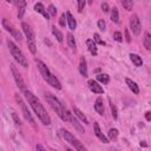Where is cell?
<instances>
[{
	"instance_id": "obj_1",
	"label": "cell",
	"mask_w": 151,
	"mask_h": 151,
	"mask_svg": "<svg viewBox=\"0 0 151 151\" xmlns=\"http://www.w3.org/2000/svg\"><path fill=\"white\" fill-rule=\"evenodd\" d=\"M24 95L28 102V104L31 105V107L33 109V111L36 112V114L38 116L39 120L44 124V125H50L51 124V118L48 116V113L46 112L45 107L43 106V104L38 100V98L32 93V92H29L27 91V90H25L24 91Z\"/></svg>"
},
{
	"instance_id": "obj_2",
	"label": "cell",
	"mask_w": 151,
	"mask_h": 151,
	"mask_svg": "<svg viewBox=\"0 0 151 151\" xmlns=\"http://www.w3.org/2000/svg\"><path fill=\"white\" fill-rule=\"evenodd\" d=\"M37 65H38L39 72H40V74L43 76V78H44L45 81H47L52 87H54V88H57V90L62 88V84H60V81L57 79L55 76H53V74L51 73V71L48 70V67L41 62V60H38Z\"/></svg>"
},
{
	"instance_id": "obj_3",
	"label": "cell",
	"mask_w": 151,
	"mask_h": 151,
	"mask_svg": "<svg viewBox=\"0 0 151 151\" xmlns=\"http://www.w3.org/2000/svg\"><path fill=\"white\" fill-rule=\"evenodd\" d=\"M45 99L47 100V103L50 104V106L52 107V110H53L60 118H62L63 120L67 122V118H66V116H65V106L57 99V97H54L52 93H46V95H45Z\"/></svg>"
},
{
	"instance_id": "obj_4",
	"label": "cell",
	"mask_w": 151,
	"mask_h": 151,
	"mask_svg": "<svg viewBox=\"0 0 151 151\" xmlns=\"http://www.w3.org/2000/svg\"><path fill=\"white\" fill-rule=\"evenodd\" d=\"M21 28L24 33L26 34V38H27V45H28V48L31 51L33 54L37 52V46H36V36H34V32L33 29L31 28L27 22H21Z\"/></svg>"
},
{
	"instance_id": "obj_5",
	"label": "cell",
	"mask_w": 151,
	"mask_h": 151,
	"mask_svg": "<svg viewBox=\"0 0 151 151\" xmlns=\"http://www.w3.org/2000/svg\"><path fill=\"white\" fill-rule=\"evenodd\" d=\"M7 45H8V48H10V51H11L12 57L15 59V62H17L19 65H21L22 67H27V66H28V65H27V60H26L24 53L20 51V48H19L13 41H11V40H7Z\"/></svg>"
},
{
	"instance_id": "obj_6",
	"label": "cell",
	"mask_w": 151,
	"mask_h": 151,
	"mask_svg": "<svg viewBox=\"0 0 151 151\" xmlns=\"http://www.w3.org/2000/svg\"><path fill=\"white\" fill-rule=\"evenodd\" d=\"M62 135H63V137L65 138V140H66L69 144H71L73 147H76V150H80V151H85V150H86L85 146H84L71 132L66 131L65 129H62Z\"/></svg>"
},
{
	"instance_id": "obj_7",
	"label": "cell",
	"mask_w": 151,
	"mask_h": 151,
	"mask_svg": "<svg viewBox=\"0 0 151 151\" xmlns=\"http://www.w3.org/2000/svg\"><path fill=\"white\" fill-rule=\"evenodd\" d=\"M14 98H15V100H17V103L20 105V107H21V111H22V114H24V117H25V119L27 120V122L29 123V124H32V125H34V119H33V117H32V114L29 113V111H28V109H27V106H26V104L22 102V99L20 98V96L18 95V93H15V96H14Z\"/></svg>"
},
{
	"instance_id": "obj_8",
	"label": "cell",
	"mask_w": 151,
	"mask_h": 151,
	"mask_svg": "<svg viewBox=\"0 0 151 151\" xmlns=\"http://www.w3.org/2000/svg\"><path fill=\"white\" fill-rule=\"evenodd\" d=\"M130 28L135 36H139L142 31V24L137 14H132V17L130 18Z\"/></svg>"
},
{
	"instance_id": "obj_9",
	"label": "cell",
	"mask_w": 151,
	"mask_h": 151,
	"mask_svg": "<svg viewBox=\"0 0 151 151\" xmlns=\"http://www.w3.org/2000/svg\"><path fill=\"white\" fill-rule=\"evenodd\" d=\"M66 116H67V122L71 123V125H72L78 132H80V133H84V132H85L83 125L78 122V119H76V117L73 116V113H71V112H69V111L66 110Z\"/></svg>"
},
{
	"instance_id": "obj_10",
	"label": "cell",
	"mask_w": 151,
	"mask_h": 151,
	"mask_svg": "<svg viewBox=\"0 0 151 151\" xmlns=\"http://www.w3.org/2000/svg\"><path fill=\"white\" fill-rule=\"evenodd\" d=\"M11 71H12V73H13V77H14V80H15V83H17V86H18L20 90H22V92H24L26 88H25V81H24L21 74L19 73V71L15 69L14 65H11Z\"/></svg>"
},
{
	"instance_id": "obj_11",
	"label": "cell",
	"mask_w": 151,
	"mask_h": 151,
	"mask_svg": "<svg viewBox=\"0 0 151 151\" xmlns=\"http://www.w3.org/2000/svg\"><path fill=\"white\" fill-rule=\"evenodd\" d=\"M87 84H88V87H90V90H91L92 92H95V93H104V88L97 81H95L93 79H90Z\"/></svg>"
},
{
	"instance_id": "obj_12",
	"label": "cell",
	"mask_w": 151,
	"mask_h": 151,
	"mask_svg": "<svg viewBox=\"0 0 151 151\" xmlns=\"http://www.w3.org/2000/svg\"><path fill=\"white\" fill-rule=\"evenodd\" d=\"M34 11L36 12H38V13H40V14H43L44 17H45V19H50V13H48V11H46L45 10V7H44V5L43 4H40V3H38V4H36L34 5Z\"/></svg>"
},
{
	"instance_id": "obj_13",
	"label": "cell",
	"mask_w": 151,
	"mask_h": 151,
	"mask_svg": "<svg viewBox=\"0 0 151 151\" xmlns=\"http://www.w3.org/2000/svg\"><path fill=\"white\" fill-rule=\"evenodd\" d=\"M93 130H95V133H96V136L103 142V143H109V139L103 135V132L100 131V128H99V125H98V123H95L93 124Z\"/></svg>"
},
{
	"instance_id": "obj_14",
	"label": "cell",
	"mask_w": 151,
	"mask_h": 151,
	"mask_svg": "<svg viewBox=\"0 0 151 151\" xmlns=\"http://www.w3.org/2000/svg\"><path fill=\"white\" fill-rule=\"evenodd\" d=\"M79 72L83 77H87V66H86V60L84 57H81L79 60Z\"/></svg>"
},
{
	"instance_id": "obj_15",
	"label": "cell",
	"mask_w": 151,
	"mask_h": 151,
	"mask_svg": "<svg viewBox=\"0 0 151 151\" xmlns=\"http://www.w3.org/2000/svg\"><path fill=\"white\" fill-rule=\"evenodd\" d=\"M86 45H87L88 51L91 52V54L97 55L98 51H97V45H96V41H95V40H92V39H87V40H86Z\"/></svg>"
},
{
	"instance_id": "obj_16",
	"label": "cell",
	"mask_w": 151,
	"mask_h": 151,
	"mask_svg": "<svg viewBox=\"0 0 151 151\" xmlns=\"http://www.w3.org/2000/svg\"><path fill=\"white\" fill-rule=\"evenodd\" d=\"M66 19H67V25H69V28L70 29H76L77 27V22H76V19L73 18V15L71 14V12H66Z\"/></svg>"
},
{
	"instance_id": "obj_17",
	"label": "cell",
	"mask_w": 151,
	"mask_h": 151,
	"mask_svg": "<svg viewBox=\"0 0 151 151\" xmlns=\"http://www.w3.org/2000/svg\"><path fill=\"white\" fill-rule=\"evenodd\" d=\"M95 110H96L100 116L104 114V103H103V99H102L100 97L97 98V100H96V103H95Z\"/></svg>"
},
{
	"instance_id": "obj_18",
	"label": "cell",
	"mask_w": 151,
	"mask_h": 151,
	"mask_svg": "<svg viewBox=\"0 0 151 151\" xmlns=\"http://www.w3.org/2000/svg\"><path fill=\"white\" fill-rule=\"evenodd\" d=\"M125 81H126V84H128L129 88L131 90V91H132L135 95H138V93H139V87H138V85H137L133 80H131V79L126 78V79H125Z\"/></svg>"
},
{
	"instance_id": "obj_19",
	"label": "cell",
	"mask_w": 151,
	"mask_h": 151,
	"mask_svg": "<svg viewBox=\"0 0 151 151\" xmlns=\"http://www.w3.org/2000/svg\"><path fill=\"white\" fill-rule=\"evenodd\" d=\"M143 45L147 51H151V34L149 32H144L143 38Z\"/></svg>"
},
{
	"instance_id": "obj_20",
	"label": "cell",
	"mask_w": 151,
	"mask_h": 151,
	"mask_svg": "<svg viewBox=\"0 0 151 151\" xmlns=\"http://www.w3.org/2000/svg\"><path fill=\"white\" fill-rule=\"evenodd\" d=\"M130 59H131V62L135 64V66H142L143 65V60H142V58L138 55V54H136V53H131L130 54Z\"/></svg>"
},
{
	"instance_id": "obj_21",
	"label": "cell",
	"mask_w": 151,
	"mask_h": 151,
	"mask_svg": "<svg viewBox=\"0 0 151 151\" xmlns=\"http://www.w3.org/2000/svg\"><path fill=\"white\" fill-rule=\"evenodd\" d=\"M3 26H4V28L6 29V31H7V32H10L11 34H12V33L15 31V29H17V28H15V27H14V26L8 21V20H7V19H3Z\"/></svg>"
},
{
	"instance_id": "obj_22",
	"label": "cell",
	"mask_w": 151,
	"mask_h": 151,
	"mask_svg": "<svg viewBox=\"0 0 151 151\" xmlns=\"http://www.w3.org/2000/svg\"><path fill=\"white\" fill-rule=\"evenodd\" d=\"M73 112H74V114H76V116H77V117H78V118H79V119L81 120L83 123L87 124V118L85 117V114H84V113H83V112H81V111H80V110H79L78 107L73 106Z\"/></svg>"
},
{
	"instance_id": "obj_23",
	"label": "cell",
	"mask_w": 151,
	"mask_h": 151,
	"mask_svg": "<svg viewBox=\"0 0 151 151\" xmlns=\"http://www.w3.org/2000/svg\"><path fill=\"white\" fill-rule=\"evenodd\" d=\"M67 44H69V46L71 47L72 51H76V48H77L76 40H74V37H73L72 33H67Z\"/></svg>"
},
{
	"instance_id": "obj_24",
	"label": "cell",
	"mask_w": 151,
	"mask_h": 151,
	"mask_svg": "<svg viewBox=\"0 0 151 151\" xmlns=\"http://www.w3.org/2000/svg\"><path fill=\"white\" fill-rule=\"evenodd\" d=\"M123 7L126 10V11H132V7H133V1L132 0H120Z\"/></svg>"
},
{
	"instance_id": "obj_25",
	"label": "cell",
	"mask_w": 151,
	"mask_h": 151,
	"mask_svg": "<svg viewBox=\"0 0 151 151\" xmlns=\"http://www.w3.org/2000/svg\"><path fill=\"white\" fill-rule=\"evenodd\" d=\"M111 20L113 22H118L119 21V12H118V8L117 7H113L111 10Z\"/></svg>"
},
{
	"instance_id": "obj_26",
	"label": "cell",
	"mask_w": 151,
	"mask_h": 151,
	"mask_svg": "<svg viewBox=\"0 0 151 151\" xmlns=\"http://www.w3.org/2000/svg\"><path fill=\"white\" fill-rule=\"evenodd\" d=\"M52 32H53L54 37L57 38V40H58L59 43H62V41H63V34H62V32H60L59 29H57V27H55V26H52Z\"/></svg>"
},
{
	"instance_id": "obj_27",
	"label": "cell",
	"mask_w": 151,
	"mask_h": 151,
	"mask_svg": "<svg viewBox=\"0 0 151 151\" xmlns=\"http://www.w3.org/2000/svg\"><path fill=\"white\" fill-rule=\"evenodd\" d=\"M97 80L100 81V83H103V84H107V83L110 81V78H109V76L105 74V73H99V74L97 76Z\"/></svg>"
},
{
	"instance_id": "obj_28",
	"label": "cell",
	"mask_w": 151,
	"mask_h": 151,
	"mask_svg": "<svg viewBox=\"0 0 151 151\" xmlns=\"http://www.w3.org/2000/svg\"><path fill=\"white\" fill-rule=\"evenodd\" d=\"M110 102V109H111V112H112V117L114 118V119H117V117H118V111H117V107H116V105L111 102V100H109Z\"/></svg>"
},
{
	"instance_id": "obj_29",
	"label": "cell",
	"mask_w": 151,
	"mask_h": 151,
	"mask_svg": "<svg viewBox=\"0 0 151 151\" xmlns=\"http://www.w3.org/2000/svg\"><path fill=\"white\" fill-rule=\"evenodd\" d=\"M107 136H109L110 139H116L117 136H118V130H117V129H110Z\"/></svg>"
},
{
	"instance_id": "obj_30",
	"label": "cell",
	"mask_w": 151,
	"mask_h": 151,
	"mask_svg": "<svg viewBox=\"0 0 151 151\" xmlns=\"http://www.w3.org/2000/svg\"><path fill=\"white\" fill-rule=\"evenodd\" d=\"M14 5L20 8V7H26V0H14Z\"/></svg>"
},
{
	"instance_id": "obj_31",
	"label": "cell",
	"mask_w": 151,
	"mask_h": 151,
	"mask_svg": "<svg viewBox=\"0 0 151 151\" xmlns=\"http://www.w3.org/2000/svg\"><path fill=\"white\" fill-rule=\"evenodd\" d=\"M113 39H114L116 41H118V43H122V41H123V36H122V33H120V32H114V33H113Z\"/></svg>"
},
{
	"instance_id": "obj_32",
	"label": "cell",
	"mask_w": 151,
	"mask_h": 151,
	"mask_svg": "<svg viewBox=\"0 0 151 151\" xmlns=\"http://www.w3.org/2000/svg\"><path fill=\"white\" fill-rule=\"evenodd\" d=\"M77 3H78V12H83L85 4H86V0H77Z\"/></svg>"
},
{
	"instance_id": "obj_33",
	"label": "cell",
	"mask_w": 151,
	"mask_h": 151,
	"mask_svg": "<svg viewBox=\"0 0 151 151\" xmlns=\"http://www.w3.org/2000/svg\"><path fill=\"white\" fill-rule=\"evenodd\" d=\"M93 38H95L93 40H95L97 44H99V45H104V46H105V41H103V40L100 39V36H99L98 33H95V34H93Z\"/></svg>"
},
{
	"instance_id": "obj_34",
	"label": "cell",
	"mask_w": 151,
	"mask_h": 151,
	"mask_svg": "<svg viewBox=\"0 0 151 151\" xmlns=\"http://www.w3.org/2000/svg\"><path fill=\"white\" fill-rule=\"evenodd\" d=\"M105 27H106L105 21H104L103 19H99V20H98V28L100 29V31H105V29H106Z\"/></svg>"
},
{
	"instance_id": "obj_35",
	"label": "cell",
	"mask_w": 151,
	"mask_h": 151,
	"mask_svg": "<svg viewBox=\"0 0 151 151\" xmlns=\"http://www.w3.org/2000/svg\"><path fill=\"white\" fill-rule=\"evenodd\" d=\"M47 11H48V13H50L52 17H55V15H57V8H55L53 5H50Z\"/></svg>"
},
{
	"instance_id": "obj_36",
	"label": "cell",
	"mask_w": 151,
	"mask_h": 151,
	"mask_svg": "<svg viewBox=\"0 0 151 151\" xmlns=\"http://www.w3.org/2000/svg\"><path fill=\"white\" fill-rule=\"evenodd\" d=\"M12 118H13V120H14V123H15V125H21V122H20V119H19V117H18V114L15 113V112H13L12 113Z\"/></svg>"
},
{
	"instance_id": "obj_37",
	"label": "cell",
	"mask_w": 151,
	"mask_h": 151,
	"mask_svg": "<svg viewBox=\"0 0 151 151\" xmlns=\"http://www.w3.org/2000/svg\"><path fill=\"white\" fill-rule=\"evenodd\" d=\"M59 25L62 27H65L66 26V19H65V14H63L59 19Z\"/></svg>"
},
{
	"instance_id": "obj_38",
	"label": "cell",
	"mask_w": 151,
	"mask_h": 151,
	"mask_svg": "<svg viewBox=\"0 0 151 151\" xmlns=\"http://www.w3.org/2000/svg\"><path fill=\"white\" fill-rule=\"evenodd\" d=\"M24 13H25V7H20L19 11H18V18H19V19H22Z\"/></svg>"
},
{
	"instance_id": "obj_39",
	"label": "cell",
	"mask_w": 151,
	"mask_h": 151,
	"mask_svg": "<svg viewBox=\"0 0 151 151\" xmlns=\"http://www.w3.org/2000/svg\"><path fill=\"white\" fill-rule=\"evenodd\" d=\"M102 10H103V12H109L110 11V8H109V5H107V3H103L102 4Z\"/></svg>"
},
{
	"instance_id": "obj_40",
	"label": "cell",
	"mask_w": 151,
	"mask_h": 151,
	"mask_svg": "<svg viewBox=\"0 0 151 151\" xmlns=\"http://www.w3.org/2000/svg\"><path fill=\"white\" fill-rule=\"evenodd\" d=\"M125 38H126V41L130 43L131 41V38H130V34H129V29L125 28Z\"/></svg>"
},
{
	"instance_id": "obj_41",
	"label": "cell",
	"mask_w": 151,
	"mask_h": 151,
	"mask_svg": "<svg viewBox=\"0 0 151 151\" xmlns=\"http://www.w3.org/2000/svg\"><path fill=\"white\" fill-rule=\"evenodd\" d=\"M150 113H151V112H146V114H145V117H146V119H147V120H150V119H151V114H150Z\"/></svg>"
},
{
	"instance_id": "obj_42",
	"label": "cell",
	"mask_w": 151,
	"mask_h": 151,
	"mask_svg": "<svg viewBox=\"0 0 151 151\" xmlns=\"http://www.w3.org/2000/svg\"><path fill=\"white\" fill-rule=\"evenodd\" d=\"M37 150H44V146L43 145H37Z\"/></svg>"
},
{
	"instance_id": "obj_43",
	"label": "cell",
	"mask_w": 151,
	"mask_h": 151,
	"mask_svg": "<svg viewBox=\"0 0 151 151\" xmlns=\"http://www.w3.org/2000/svg\"><path fill=\"white\" fill-rule=\"evenodd\" d=\"M6 1H7V3H10V4H11V3H14V0H6Z\"/></svg>"
}]
</instances>
